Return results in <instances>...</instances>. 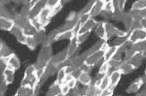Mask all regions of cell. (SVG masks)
<instances>
[{"instance_id": "4dcf8cb0", "label": "cell", "mask_w": 146, "mask_h": 96, "mask_svg": "<svg viewBox=\"0 0 146 96\" xmlns=\"http://www.w3.org/2000/svg\"><path fill=\"white\" fill-rule=\"evenodd\" d=\"M15 26L18 27H21V28H24L29 23H30V19L29 18H27V17L22 16V15H20L18 14V16L15 18Z\"/></svg>"}, {"instance_id": "816d5d0a", "label": "cell", "mask_w": 146, "mask_h": 96, "mask_svg": "<svg viewBox=\"0 0 146 96\" xmlns=\"http://www.w3.org/2000/svg\"><path fill=\"white\" fill-rule=\"evenodd\" d=\"M62 96H63V95H62ZM64 96H81V95H80L76 94V93H73V92H70V93H69V94H67V95H64Z\"/></svg>"}, {"instance_id": "30bf717a", "label": "cell", "mask_w": 146, "mask_h": 96, "mask_svg": "<svg viewBox=\"0 0 146 96\" xmlns=\"http://www.w3.org/2000/svg\"><path fill=\"white\" fill-rule=\"evenodd\" d=\"M104 41H105L104 40H102V39H100L97 41H96V42L92 45V46L88 48V50H86V51H84L83 53H82L81 55H80L82 56V58L85 60L86 58H88V57L90 56L91 55H92V54L95 53L96 52L100 50L102 45Z\"/></svg>"}, {"instance_id": "277c9868", "label": "cell", "mask_w": 146, "mask_h": 96, "mask_svg": "<svg viewBox=\"0 0 146 96\" xmlns=\"http://www.w3.org/2000/svg\"><path fill=\"white\" fill-rule=\"evenodd\" d=\"M128 39L131 45L146 40V29L142 28L132 30L129 33Z\"/></svg>"}, {"instance_id": "2e32d148", "label": "cell", "mask_w": 146, "mask_h": 96, "mask_svg": "<svg viewBox=\"0 0 146 96\" xmlns=\"http://www.w3.org/2000/svg\"><path fill=\"white\" fill-rule=\"evenodd\" d=\"M95 34L96 36L102 40L107 41V35H106V29H105V21H100L97 23L96 28L94 29Z\"/></svg>"}, {"instance_id": "f6af8a7d", "label": "cell", "mask_w": 146, "mask_h": 96, "mask_svg": "<svg viewBox=\"0 0 146 96\" xmlns=\"http://www.w3.org/2000/svg\"><path fill=\"white\" fill-rule=\"evenodd\" d=\"M114 9L115 7H114V3H113V1H106L104 10H106V11H109V12H113Z\"/></svg>"}, {"instance_id": "db71d44e", "label": "cell", "mask_w": 146, "mask_h": 96, "mask_svg": "<svg viewBox=\"0 0 146 96\" xmlns=\"http://www.w3.org/2000/svg\"><path fill=\"white\" fill-rule=\"evenodd\" d=\"M61 96H62V95H61Z\"/></svg>"}, {"instance_id": "ac0fdd59", "label": "cell", "mask_w": 146, "mask_h": 96, "mask_svg": "<svg viewBox=\"0 0 146 96\" xmlns=\"http://www.w3.org/2000/svg\"><path fill=\"white\" fill-rule=\"evenodd\" d=\"M58 69H59V67L56 66V65L53 64V63H52L51 62H50V63H48L46 66H45V72H44V75L42 79H43V80H46L48 77L53 76L55 73L58 72Z\"/></svg>"}, {"instance_id": "c3c4849f", "label": "cell", "mask_w": 146, "mask_h": 96, "mask_svg": "<svg viewBox=\"0 0 146 96\" xmlns=\"http://www.w3.org/2000/svg\"><path fill=\"white\" fill-rule=\"evenodd\" d=\"M62 7H63V4H62V2L60 5H58L57 7H54L53 9H52V15H53V16H54V15H56L57 13H58L61 10H62Z\"/></svg>"}, {"instance_id": "52a82bcc", "label": "cell", "mask_w": 146, "mask_h": 96, "mask_svg": "<svg viewBox=\"0 0 146 96\" xmlns=\"http://www.w3.org/2000/svg\"><path fill=\"white\" fill-rule=\"evenodd\" d=\"M97 23L98 22H96L94 18H90L86 23L79 26L78 32H77V36L84 34H90L93 30L95 29L96 25H97Z\"/></svg>"}, {"instance_id": "7c38bea8", "label": "cell", "mask_w": 146, "mask_h": 96, "mask_svg": "<svg viewBox=\"0 0 146 96\" xmlns=\"http://www.w3.org/2000/svg\"><path fill=\"white\" fill-rule=\"evenodd\" d=\"M36 94V89L26 85H21L17 90L15 96H35Z\"/></svg>"}, {"instance_id": "bcb514c9", "label": "cell", "mask_w": 146, "mask_h": 96, "mask_svg": "<svg viewBox=\"0 0 146 96\" xmlns=\"http://www.w3.org/2000/svg\"><path fill=\"white\" fill-rule=\"evenodd\" d=\"M89 33L88 34H81V35H78V36H77L76 38H77V40H78V42L79 43V45H80V44H83V42H85V41H86L87 39H88V37H89Z\"/></svg>"}, {"instance_id": "ab89813d", "label": "cell", "mask_w": 146, "mask_h": 96, "mask_svg": "<svg viewBox=\"0 0 146 96\" xmlns=\"http://www.w3.org/2000/svg\"><path fill=\"white\" fill-rule=\"evenodd\" d=\"M113 12H112L103 10V12L101 13V16L105 20V22H108L109 20H113Z\"/></svg>"}, {"instance_id": "836d02e7", "label": "cell", "mask_w": 146, "mask_h": 96, "mask_svg": "<svg viewBox=\"0 0 146 96\" xmlns=\"http://www.w3.org/2000/svg\"><path fill=\"white\" fill-rule=\"evenodd\" d=\"M66 74H66L64 66L61 67V68L58 69V72H57V77L56 80V82L60 85H62V84H63Z\"/></svg>"}, {"instance_id": "4316f807", "label": "cell", "mask_w": 146, "mask_h": 96, "mask_svg": "<svg viewBox=\"0 0 146 96\" xmlns=\"http://www.w3.org/2000/svg\"><path fill=\"white\" fill-rule=\"evenodd\" d=\"M78 81L83 86H88L93 84V80L90 75V73H87V72H83Z\"/></svg>"}, {"instance_id": "4fadbf2b", "label": "cell", "mask_w": 146, "mask_h": 96, "mask_svg": "<svg viewBox=\"0 0 146 96\" xmlns=\"http://www.w3.org/2000/svg\"><path fill=\"white\" fill-rule=\"evenodd\" d=\"M145 57L146 55L144 53H136L131 58L128 60V61L135 68H137L143 63Z\"/></svg>"}, {"instance_id": "d590c367", "label": "cell", "mask_w": 146, "mask_h": 96, "mask_svg": "<svg viewBox=\"0 0 146 96\" xmlns=\"http://www.w3.org/2000/svg\"><path fill=\"white\" fill-rule=\"evenodd\" d=\"M131 10H146V0H138L133 3Z\"/></svg>"}, {"instance_id": "ffe728a7", "label": "cell", "mask_w": 146, "mask_h": 96, "mask_svg": "<svg viewBox=\"0 0 146 96\" xmlns=\"http://www.w3.org/2000/svg\"><path fill=\"white\" fill-rule=\"evenodd\" d=\"M121 76H122V74L121 73L119 70H115V71H111L109 74L110 86L115 87L121 80Z\"/></svg>"}, {"instance_id": "603a6c76", "label": "cell", "mask_w": 146, "mask_h": 96, "mask_svg": "<svg viewBox=\"0 0 146 96\" xmlns=\"http://www.w3.org/2000/svg\"><path fill=\"white\" fill-rule=\"evenodd\" d=\"M79 45H79V43L78 42V40H77L76 37L73 39H72L71 41H70V44H69L68 47L66 48L70 58H72L73 56H75V53H76L77 50H78Z\"/></svg>"}, {"instance_id": "7dc6e473", "label": "cell", "mask_w": 146, "mask_h": 96, "mask_svg": "<svg viewBox=\"0 0 146 96\" xmlns=\"http://www.w3.org/2000/svg\"><path fill=\"white\" fill-rule=\"evenodd\" d=\"M82 73H83V71H82L81 68H75V69H74V71L71 73V74L72 76H73L74 79L78 80V79H79V77L80 76V75L82 74Z\"/></svg>"}, {"instance_id": "3957f363", "label": "cell", "mask_w": 146, "mask_h": 96, "mask_svg": "<svg viewBox=\"0 0 146 96\" xmlns=\"http://www.w3.org/2000/svg\"><path fill=\"white\" fill-rule=\"evenodd\" d=\"M104 56H105V53L102 50H99L86 58L85 64L92 68L95 66L100 67L105 61Z\"/></svg>"}, {"instance_id": "e0dca14e", "label": "cell", "mask_w": 146, "mask_h": 96, "mask_svg": "<svg viewBox=\"0 0 146 96\" xmlns=\"http://www.w3.org/2000/svg\"><path fill=\"white\" fill-rule=\"evenodd\" d=\"M7 66L8 68L15 71L21 67L20 60L17 57V55L13 54L7 59Z\"/></svg>"}, {"instance_id": "8d00e7d4", "label": "cell", "mask_w": 146, "mask_h": 96, "mask_svg": "<svg viewBox=\"0 0 146 96\" xmlns=\"http://www.w3.org/2000/svg\"><path fill=\"white\" fill-rule=\"evenodd\" d=\"M94 3V1H88V2L86 3V5H85L84 7L80 10V12H78V16L89 14L90 11H91V8H92V6H93Z\"/></svg>"}, {"instance_id": "7bdbcfd3", "label": "cell", "mask_w": 146, "mask_h": 96, "mask_svg": "<svg viewBox=\"0 0 146 96\" xmlns=\"http://www.w3.org/2000/svg\"><path fill=\"white\" fill-rule=\"evenodd\" d=\"M61 3H62V1H58V0H48V1H47L46 7H49L52 10L54 7H57Z\"/></svg>"}, {"instance_id": "e575fe53", "label": "cell", "mask_w": 146, "mask_h": 96, "mask_svg": "<svg viewBox=\"0 0 146 96\" xmlns=\"http://www.w3.org/2000/svg\"><path fill=\"white\" fill-rule=\"evenodd\" d=\"M118 50V47L115 46H110L109 48V50L105 53V56H104V58H105V61H109L112 58L114 57V55H115V53H117Z\"/></svg>"}, {"instance_id": "d6a6232c", "label": "cell", "mask_w": 146, "mask_h": 96, "mask_svg": "<svg viewBox=\"0 0 146 96\" xmlns=\"http://www.w3.org/2000/svg\"><path fill=\"white\" fill-rule=\"evenodd\" d=\"M100 89L94 84L87 86L86 96H100Z\"/></svg>"}, {"instance_id": "681fc988", "label": "cell", "mask_w": 146, "mask_h": 96, "mask_svg": "<svg viewBox=\"0 0 146 96\" xmlns=\"http://www.w3.org/2000/svg\"><path fill=\"white\" fill-rule=\"evenodd\" d=\"M78 80H75V79H74V78H73L72 80H70V81L68 83H66V84L68 85V86L70 87V88L71 89V90H72V89H73L75 87H76L77 84H78Z\"/></svg>"}, {"instance_id": "9c48e42d", "label": "cell", "mask_w": 146, "mask_h": 96, "mask_svg": "<svg viewBox=\"0 0 146 96\" xmlns=\"http://www.w3.org/2000/svg\"><path fill=\"white\" fill-rule=\"evenodd\" d=\"M105 2H106V1H104V0L94 1V3L92 8L89 12L91 18H94L95 17L98 16L99 15H101V13L104 10V8H105Z\"/></svg>"}, {"instance_id": "d6986e66", "label": "cell", "mask_w": 146, "mask_h": 96, "mask_svg": "<svg viewBox=\"0 0 146 96\" xmlns=\"http://www.w3.org/2000/svg\"><path fill=\"white\" fill-rule=\"evenodd\" d=\"M2 79L6 82L7 85L13 82L14 78H15V71L14 70L7 68L4 71L3 73H2Z\"/></svg>"}, {"instance_id": "83f0119b", "label": "cell", "mask_w": 146, "mask_h": 96, "mask_svg": "<svg viewBox=\"0 0 146 96\" xmlns=\"http://www.w3.org/2000/svg\"><path fill=\"white\" fill-rule=\"evenodd\" d=\"M46 37L47 35L46 34H45V29H44V28L39 30L38 32H37V33L33 37V39L34 40H35V44H36V46L40 45V44H42V45H43V43L45 42V39H46Z\"/></svg>"}, {"instance_id": "f35d334b", "label": "cell", "mask_w": 146, "mask_h": 96, "mask_svg": "<svg viewBox=\"0 0 146 96\" xmlns=\"http://www.w3.org/2000/svg\"><path fill=\"white\" fill-rule=\"evenodd\" d=\"M98 73L101 74L102 75H105V76L110 74V68L109 64H108V61H105L100 67H99Z\"/></svg>"}, {"instance_id": "ee69618b", "label": "cell", "mask_w": 146, "mask_h": 96, "mask_svg": "<svg viewBox=\"0 0 146 96\" xmlns=\"http://www.w3.org/2000/svg\"><path fill=\"white\" fill-rule=\"evenodd\" d=\"M61 86V92H62V95H66L67 94L71 92V89L70 88V87L68 86L67 84H62V85H60Z\"/></svg>"}, {"instance_id": "d4e9b609", "label": "cell", "mask_w": 146, "mask_h": 96, "mask_svg": "<svg viewBox=\"0 0 146 96\" xmlns=\"http://www.w3.org/2000/svg\"><path fill=\"white\" fill-rule=\"evenodd\" d=\"M13 54L14 53L12 49H10L8 46H7L3 42L1 43V46H0V55H1V58L7 59Z\"/></svg>"}, {"instance_id": "60d3db41", "label": "cell", "mask_w": 146, "mask_h": 96, "mask_svg": "<svg viewBox=\"0 0 146 96\" xmlns=\"http://www.w3.org/2000/svg\"><path fill=\"white\" fill-rule=\"evenodd\" d=\"M25 45L28 47L29 49L31 50H34L35 48H36V45L35 42V40H34L33 37H27V40H26V42H25Z\"/></svg>"}, {"instance_id": "b9f144b4", "label": "cell", "mask_w": 146, "mask_h": 96, "mask_svg": "<svg viewBox=\"0 0 146 96\" xmlns=\"http://www.w3.org/2000/svg\"><path fill=\"white\" fill-rule=\"evenodd\" d=\"M114 88L113 87L110 86L105 90H100V96H112L114 92Z\"/></svg>"}, {"instance_id": "8992f818", "label": "cell", "mask_w": 146, "mask_h": 96, "mask_svg": "<svg viewBox=\"0 0 146 96\" xmlns=\"http://www.w3.org/2000/svg\"><path fill=\"white\" fill-rule=\"evenodd\" d=\"M70 59V57L68 55V52L67 50L64 49V50L60 51L59 53H56V55H53V58L51 60V63L55 64L56 66L59 67V68L61 67L64 66L65 65V63H66V61Z\"/></svg>"}, {"instance_id": "6da1fadb", "label": "cell", "mask_w": 146, "mask_h": 96, "mask_svg": "<svg viewBox=\"0 0 146 96\" xmlns=\"http://www.w3.org/2000/svg\"><path fill=\"white\" fill-rule=\"evenodd\" d=\"M40 81V79L36 75V68L35 65H31L27 67L21 81V85H26L36 89Z\"/></svg>"}, {"instance_id": "5bb4252c", "label": "cell", "mask_w": 146, "mask_h": 96, "mask_svg": "<svg viewBox=\"0 0 146 96\" xmlns=\"http://www.w3.org/2000/svg\"><path fill=\"white\" fill-rule=\"evenodd\" d=\"M15 26V20L13 19L6 18L3 17H0V28L4 31L11 32V30Z\"/></svg>"}, {"instance_id": "ba28073f", "label": "cell", "mask_w": 146, "mask_h": 96, "mask_svg": "<svg viewBox=\"0 0 146 96\" xmlns=\"http://www.w3.org/2000/svg\"><path fill=\"white\" fill-rule=\"evenodd\" d=\"M47 1H35V3L32 6L31 11L29 14V19L33 20V19L36 18L40 13L42 12L45 7H46Z\"/></svg>"}, {"instance_id": "44dd1931", "label": "cell", "mask_w": 146, "mask_h": 96, "mask_svg": "<svg viewBox=\"0 0 146 96\" xmlns=\"http://www.w3.org/2000/svg\"><path fill=\"white\" fill-rule=\"evenodd\" d=\"M121 21L123 23V25H124L126 29L127 30V32H129L131 31V26H132L133 22H134V18L131 16L130 12H123V18H122Z\"/></svg>"}, {"instance_id": "cb8c5ba5", "label": "cell", "mask_w": 146, "mask_h": 96, "mask_svg": "<svg viewBox=\"0 0 146 96\" xmlns=\"http://www.w3.org/2000/svg\"><path fill=\"white\" fill-rule=\"evenodd\" d=\"M76 37V32H75V30H72V31H69V32L58 33L56 37V41H61V40H70V41H71L72 39H73Z\"/></svg>"}, {"instance_id": "8fae6325", "label": "cell", "mask_w": 146, "mask_h": 96, "mask_svg": "<svg viewBox=\"0 0 146 96\" xmlns=\"http://www.w3.org/2000/svg\"><path fill=\"white\" fill-rule=\"evenodd\" d=\"M10 33L13 35L14 37L17 39V40H18L20 43L25 45L27 37L25 35V34H24L23 28H21V27L17 26H15L14 28L11 30Z\"/></svg>"}, {"instance_id": "7402d4cb", "label": "cell", "mask_w": 146, "mask_h": 96, "mask_svg": "<svg viewBox=\"0 0 146 96\" xmlns=\"http://www.w3.org/2000/svg\"><path fill=\"white\" fill-rule=\"evenodd\" d=\"M136 68L133 66L128 61V60H123L118 70H119L121 71V73L122 74H128L131 73Z\"/></svg>"}, {"instance_id": "7a4b0ae2", "label": "cell", "mask_w": 146, "mask_h": 96, "mask_svg": "<svg viewBox=\"0 0 146 96\" xmlns=\"http://www.w3.org/2000/svg\"><path fill=\"white\" fill-rule=\"evenodd\" d=\"M53 50L50 45H42V48L39 53L38 58L35 63L36 68L45 67L51 61L53 58Z\"/></svg>"}, {"instance_id": "1f68e13d", "label": "cell", "mask_w": 146, "mask_h": 96, "mask_svg": "<svg viewBox=\"0 0 146 96\" xmlns=\"http://www.w3.org/2000/svg\"><path fill=\"white\" fill-rule=\"evenodd\" d=\"M38 31L39 30L35 27V26L31 21L25 28H23V32L27 37H34Z\"/></svg>"}, {"instance_id": "f5cc1de1", "label": "cell", "mask_w": 146, "mask_h": 96, "mask_svg": "<svg viewBox=\"0 0 146 96\" xmlns=\"http://www.w3.org/2000/svg\"><path fill=\"white\" fill-rule=\"evenodd\" d=\"M145 75L146 76V68H145Z\"/></svg>"}, {"instance_id": "f1b7e54d", "label": "cell", "mask_w": 146, "mask_h": 96, "mask_svg": "<svg viewBox=\"0 0 146 96\" xmlns=\"http://www.w3.org/2000/svg\"><path fill=\"white\" fill-rule=\"evenodd\" d=\"M62 92H61V86L60 85L57 84L56 82L53 85H51L49 89H48V93H46L45 96H61Z\"/></svg>"}, {"instance_id": "484cf974", "label": "cell", "mask_w": 146, "mask_h": 96, "mask_svg": "<svg viewBox=\"0 0 146 96\" xmlns=\"http://www.w3.org/2000/svg\"><path fill=\"white\" fill-rule=\"evenodd\" d=\"M130 43L129 42L128 36H126V37H115L113 40V41H112V46L117 47L118 48L126 46V45H128Z\"/></svg>"}, {"instance_id": "9a60e30c", "label": "cell", "mask_w": 146, "mask_h": 96, "mask_svg": "<svg viewBox=\"0 0 146 96\" xmlns=\"http://www.w3.org/2000/svg\"><path fill=\"white\" fill-rule=\"evenodd\" d=\"M143 86V79L141 78H138L137 80L131 83L129 86L126 89V93L129 94H133V93H137L139 89H141L142 87Z\"/></svg>"}, {"instance_id": "f546056e", "label": "cell", "mask_w": 146, "mask_h": 96, "mask_svg": "<svg viewBox=\"0 0 146 96\" xmlns=\"http://www.w3.org/2000/svg\"><path fill=\"white\" fill-rule=\"evenodd\" d=\"M85 63V60L81 55H75L70 58V65L75 68H81Z\"/></svg>"}, {"instance_id": "74e56055", "label": "cell", "mask_w": 146, "mask_h": 96, "mask_svg": "<svg viewBox=\"0 0 146 96\" xmlns=\"http://www.w3.org/2000/svg\"><path fill=\"white\" fill-rule=\"evenodd\" d=\"M110 87V81L109 74H108L102 80L98 87L100 90H105Z\"/></svg>"}, {"instance_id": "5b68a950", "label": "cell", "mask_w": 146, "mask_h": 96, "mask_svg": "<svg viewBox=\"0 0 146 96\" xmlns=\"http://www.w3.org/2000/svg\"><path fill=\"white\" fill-rule=\"evenodd\" d=\"M53 15H52V10L49 7H45L43 10H42V12L38 15V17L36 18V20L39 23L40 28H45V27L48 25V23H50V19L53 18Z\"/></svg>"}, {"instance_id": "f907efd6", "label": "cell", "mask_w": 146, "mask_h": 96, "mask_svg": "<svg viewBox=\"0 0 146 96\" xmlns=\"http://www.w3.org/2000/svg\"><path fill=\"white\" fill-rule=\"evenodd\" d=\"M110 45H108V43L106 42V41H105L104 42H103L102 45L101 47V49H100V50H102V51H103L104 53H106L107 51H108V50H109V48H110Z\"/></svg>"}]
</instances>
